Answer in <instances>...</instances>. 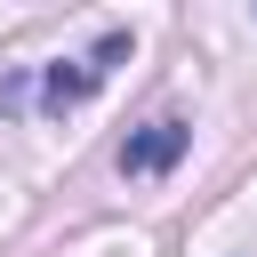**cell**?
<instances>
[{
	"instance_id": "obj_1",
	"label": "cell",
	"mask_w": 257,
	"mask_h": 257,
	"mask_svg": "<svg viewBox=\"0 0 257 257\" xmlns=\"http://www.w3.org/2000/svg\"><path fill=\"white\" fill-rule=\"evenodd\" d=\"M120 56H128V32H104L88 56H64V64H48V72H40V112H72V104H80V96H88V88H96V80L120 64Z\"/></svg>"
},
{
	"instance_id": "obj_2",
	"label": "cell",
	"mask_w": 257,
	"mask_h": 257,
	"mask_svg": "<svg viewBox=\"0 0 257 257\" xmlns=\"http://www.w3.org/2000/svg\"><path fill=\"white\" fill-rule=\"evenodd\" d=\"M185 145H193V120L161 112V120H145V128L120 145V169H128V177H161V169H177V161H185Z\"/></svg>"
}]
</instances>
